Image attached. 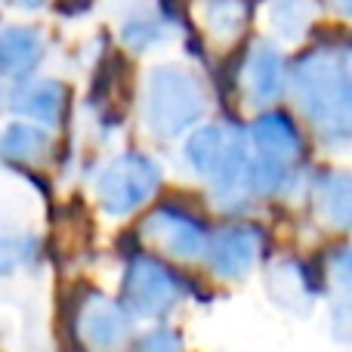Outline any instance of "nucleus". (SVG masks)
Instances as JSON below:
<instances>
[{"label": "nucleus", "mask_w": 352, "mask_h": 352, "mask_svg": "<svg viewBox=\"0 0 352 352\" xmlns=\"http://www.w3.org/2000/svg\"><path fill=\"white\" fill-rule=\"evenodd\" d=\"M294 96L324 140H349L352 121V80L349 59L337 50H316L294 68Z\"/></svg>", "instance_id": "nucleus-1"}, {"label": "nucleus", "mask_w": 352, "mask_h": 352, "mask_svg": "<svg viewBox=\"0 0 352 352\" xmlns=\"http://www.w3.org/2000/svg\"><path fill=\"white\" fill-rule=\"evenodd\" d=\"M207 109L198 78L179 65H158L146 84V124L158 140H176Z\"/></svg>", "instance_id": "nucleus-2"}, {"label": "nucleus", "mask_w": 352, "mask_h": 352, "mask_svg": "<svg viewBox=\"0 0 352 352\" xmlns=\"http://www.w3.org/2000/svg\"><path fill=\"white\" fill-rule=\"evenodd\" d=\"M186 158L195 173L217 182L219 192H241L244 167H248V142L232 124H207L195 130L186 142Z\"/></svg>", "instance_id": "nucleus-3"}, {"label": "nucleus", "mask_w": 352, "mask_h": 352, "mask_svg": "<svg viewBox=\"0 0 352 352\" xmlns=\"http://www.w3.org/2000/svg\"><path fill=\"white\" fill-rule=\"evenodd\" d=\"M161 170L152 158L140 152H130L115 158L96 179L99 204L111 217H127V213L140 210L155 192H158Z\"/></svg>", "instance_id": "nucleus-4"}, {"label": "nucleus", "mask_w": 352, "mask_h": 352, "mask_svg": "<svg viewBox=\"0 0 352 352\" xmlns=\"http://www.w3.org/2000/svg\"><path fill=\"white\" fill-rule=\"evenodd\" d=\"M179 300V281L152 256H136L124 275V309L136 316H164Z\"/></svg>", "instance_id": "nucleus-5"}, {"label": "nucleus", "mask_w": 352, "mask_h": 352, "mask_svg": "<svg viewBox=\"0 0 352 352\" xmlns=\"http://www.w3.org/2000/svg\"><path fill=\"white\" fill-rule=\"evenodd\" d=\"M142 241L158 248L161 254L173 260H198L204 254V229L192 217L173 210V207H158L152 210L140 226Z\"/></svg>", "instance_id": "nucleus-6"}, {"label": "nucleus", "mask_w": 352, "mask_h": 352, "mask_svg": "<svg viewBox=\"0 0 352 352\" xmlns=\"http://www.w3.org/2000/svg\"><path fill=\"white\" fill-rule=\"evenodd\" d=\"M204 250L219 278H241L260 260L263 241L248 226H232V229L217 232L210 241H204Z\"/></svg>", "instance_id": "nucleus-7"}, {"label": "nucleus", "mask_w": 352, "mask_h": 352, "mask_svg": "<svg viewBox=\"0 0 352 352\" xmlns=\"http://www.w3.org/2000/svg\"><path fill=\"white\" fill-rule=\"evenodd\" d=\"M78 331L93 349L111 352L121 346L130 334L127 309H121L118 303L99 297V294H90L78 309Z\"/></svg>", "instance_id": "nucleus-8"}, {"label": "nucleus", "mask_w": 352, "mask_h": 352, "mask_svg": "<svg viewBox=\"0 0 352 352\" xmlns=\"http://www.w3.org/2000/svg\"><path fill=\"white\" fill-rule=\"evenodd\" d=\"M250 140H254L260 158L275 161L281 167H291L303 155V140H300L297 127L291 124V118L278 115V111H266L256 118L250 127Z\"/></svg>", "instance_id": "nucleus-9"}, {"label": "nucleus", "mask_w": 352, "mask_h": 352, "mask_svg": "<svg viewBox=\"0 0 352 352\" xmlns=\"http://www.w3.org/2000/svg\"><path fill=\"white\" fill-rule=\"evenodd\" d=\"M285 90V62L278 50L269 43H256L244 62V93L254 105H272Z\"/></svg>", "instance_id": "nucleus-10"}, {"label": "nucleus", "mask_w": 352, "mask_h": 352, "mask_svg": "<svg viewBox=\"0 0 352 352\" xmlns=\"http://www.w3.org/2000/svg\"><path fill=\"white\" fill-rule=\"evenodd\" d=\"M12 111L41 124H62L68 111V90L59 80H31L12 93Z\"/></svg>", "instance_id": "nucleus-11"}, {"label": "nucleus", "mask_w": 352, "mask_h": 352, "mask_svg": "<svg viewBox=\"0 0 352 352\" xmlns=\"http://www.w3.org/2000/svg\"><path fill=\"white\" fill-rule=\"evenodd\" d=\"M198 22L213 43H232L248 25V0H201Z\"/></svg>", "instance_id": "nucleus-12"}, {"label": "nucleus", "mask_w": 352, "mask_h": 352, "mask_svg": "<svg viewBox=\"0 0 352 352\" xmlns=\"http://www.w3.org/2000/svg\"><path fill=\"white\" fill-rule=\"evenodd\" d=\"M43 43L41 34L31 28H6L0 31V72L10 78H22L41 62Z\"/></svg>", "instance_id": "nucleus-13"}, {"label": "nucleus", "mask_w": 352, "mask_h": 352, "mask_svg": "<svg viewBox=\"0 0 352 352\" xmlns=\"http://www.w3.org/2000/svg\"><path fill=\"white\" fill-rule=\"evenodd\" d=\"M316 213L331 226V229H346L352 217V198H349V176L346 173H328L318 179L312 192Z\"/></svg>", "instance_id": "nucleus-14"}, {"label": "nucleus", "mask_w": 352, "mask_h": 352, "mask_svg": "<svg viewBox=\"0 0 352 352\" xmlns=\"http://www.w3.org/2000/svg\"><path fill=\"white\" fill-rule=\"evenodd\" d=\"M50 152V136L31 124H12L0 136V158L10 164H41Z\"/></svg>", "instance_id": "nucleus-15"}, {"label": "nucleus", "mask_w": 352, "mask_h": 352, "mask_svg": "<svg viewBox=\"0 0 352 352\" xmlns=\"http://www.w3.org/2000/svg\"><path fill=\"white\" fill-rule=\"evenodd\" d=\"M272 28L287 41H297V34L303 31V16H300L294 0H275L272 3Z\"/></svg>", "instance_id": "nucleus-16"}, {"label": "nucleus", "mask_w": 352, "mask_h": 352, "mask_svg": "<svg viewBox=\"0 0 352 352\" xmlns=\"http://www.w3.org/2000/svg\"><path fill=\"white\" fill-rule=\"evenodd\" d=\"M136 352H186V349H182V340L176 331L158 328V331H148V334L136 343Z\"/></svg>", "instance_id": "nucleus-17"}, {"label": "nucleus", "mask_w": 352, "mask_h": 352, "mask_svg": "<svg viewBox=\"0 0 352 352\" xmlns=\"http://www.w3.org/2000/svg\"><path fill=\"white\" fill-rule=\"evenodd\" d=\"M25 260H28V244L16 241V238L0 235V275L12 272V269L22 266Z\"/></svg>", "instance_id": "nucleus-18"}, {"label": "nucleus", "mask_w": 352, "mask_h": 352, "mask_svg": "<svg viewBox=\"0 0 352 352\" xmlns=\"http://www.w3.org/2000/svg\"><path fill=\"white\" fill-rule=\"evenodd\" d=\"M155 37H158V28L152 22H127V28H124V41L133 50H146Z\"/></svg>", "instance_id": "nucleus-19"}, {"label": "nucleus", "mask_w": 352, "mask_h": 352, "mask_svg": "<svg viewBox=\"0 0 352 352\" xmlns=\"http://www.w3.org/2000/svg\"><path fill=\"white\" fill-rule=\"evenodd\" d=\"M19 3H22V6H28V10H34V6H41L43 0H19Z\"/></svg>", "instance_id": "nucleus-20"}]
</instances>
